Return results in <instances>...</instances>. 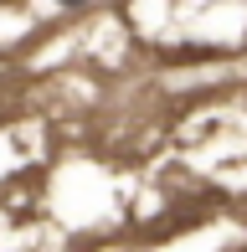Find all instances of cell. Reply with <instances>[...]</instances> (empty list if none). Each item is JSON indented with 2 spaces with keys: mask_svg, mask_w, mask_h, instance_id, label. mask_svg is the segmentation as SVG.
<instances>
[{
  "mask_svg": "<svg viewBox=\"0 0 247 252\" xmlns=\"http://www.w3.org/2000/svg\"><path fill=\"white\" fill-rule=\"evenodd\" d=\"M62 5H83V0H62Z\"/></svg>",
  "mask_w": 247,
  "mask_h": 252,
  "instance_id": "6da1fadb",
  "label": "cell"
}]
</instances>
